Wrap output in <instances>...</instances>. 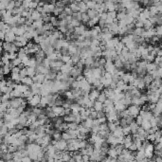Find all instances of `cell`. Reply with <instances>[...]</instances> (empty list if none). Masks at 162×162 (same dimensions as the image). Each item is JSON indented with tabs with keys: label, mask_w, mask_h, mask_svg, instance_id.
Listing matches in <instances>:
<instances>
[{
	"label": "cell",
	"mask_w": 162,
	"mask_h": 162,
	"mask_svg": "<svg viewBox=\"0 0 162 162\" xmlns=\"http://www.w3.org/2000/svg\"><path fill=\"white\" fill-rule=\"evenodd\" d=\"M142 121H143L142 116H138V117H137V123H138V124H141Z\"/></svg>",
	"instance_id": "obj_43"
},
{
	"label": "cell",
	"mask_w": 162,
	"mask_h": 162,
	"mask_svg": "<svg viewBox=\"0 0 162 162\" xmlns=\"http://www.w3.org/2000/svg\"><path fill=\"white\" fill-rule=\"evenodd\" d=\"M52 138H53L54 139H56V140H60V139H62V133H61V131L56 130V132L54 133V135L52 136Z\"/></svg>",
	"instance_id": "obj_22"
},
{
	"label": "cell",
	"mask_w": 162,
	"mask_h": 162,
	"mask_svg": "<svg viewBox=\"0 0 162 162\" xmlns=\"http://www.w3.org/2000/svg\"><path fill=\"white\" fill-rule=\"evenodd\" d=\"M124 149H125V146H124L123 144H118V145L116 146V150H117V152H118L119 155H120Z\"/></svg>",
	"instance_id": "obj_28"
},
{
	"label": "cell",
	"mask_w": 162,
	"mask_h": 162,
	"mask_svg": "<svg viewBox=\"0 0 162 162\" xmlns=\"http://www.w3.org/2000/svg\"><path fill=\"white\" fill-rule=\"evenodd\" d=\"M21 68L19 67H13L11 69V73H20Z\"/></svg>",
	"instance_id": "obj_41"
},
{
	"label": "cell",
	"mask_w": 162,
	"mask_h": 162,
	"mask_svg": "<svg viewBox=\"0 0 162 162\" xmlns=\"http://www.w3.org/2000/svg\"><path fill=\"white\" fill-rule=\"evenodd\" d=\"M129 149H130L131 151H137V149H138V146H137V144H136L135 142H133V143L131 144V146L129 147Z\"/></svg>",
	"instance_id": "obj_42"
},
{
	"label": "cell",
	"mask_w": 162,
	"mask_h": 162,
	"mask_svg": "<svg viewBox=\"0 0 162 162\" xmlns=\"http://www.w3.org/2000/svg\"><path fill=\"white\" fill-rule=\"evenodd\" d=\"M68 129L78 130L79 129V123H77V122H68Z\"/></svg>",
	"instance_id": "obj_20"
},
{
	"label": "cell",
	"mask_w": 162,
	"mask_h": 162,
	"mask_svg": "<svg viewBox=\"0 0 162 162\" xmlns=\"http://www.w3.org/2000/svg\"><path fill=\"white\" fill-rule=\"evenodd\" d=\"M107 124H108V128H109V130L111 131V132H113L118 126H117V124L115 123V122H113V121H107Z\"/></svg>",
	"instance_id": "obj_25"
},
{
	"label": "cell",
	"mask_w": 162,
	"mask_h": 162,
	"mask_svg": "<svg viewBox=\"0 0 162 162\" xmlns=\"http://www.w3.org/2000/svg\"><path fill=\"white\" fill-rule=\"evenodd\" d=\"M21 63H22V59H20L19 57H17L16 59H14V60L11 61V64L13 65V67H18Z\"/></svg>",
	"instance_id": "obj_30"
},
{
	"label": "cell",
	"mask_w": 162,
	"mask_h": 162,
	"mask_svg": "<svg viewBox=\"0 0 162 162\" xmlns=\"http://www.w3.org/2000/svg\"><path fill=\"white\" fill-rule=\"evenodd\" d=\"M56 148H57V150H59V151H64V150H66L67 149V141L66 140V139H60V140H58L57 141V143H56V145H54Z\"/></svg>",
	"instance_id": "obj_4"
},
{
	"label": "cell",
	"mask_w": 162,
	"mask_h": 162,
	"mask_svg": "<svg viewBox=\"0 0 162 162\" xmlns=\"http://www.w3.org/2000/svg\"><path fill=\"white\" fill-rule=\"evenodd\" d=\"M129 124L127 123V120H126V118H120L119 119V126H121L122 128L128 126Z\"/></svg>",
	"instance_id": "obj_24"
},
{
	"label": "cell",
	"mask_w": 162,
	"mask_h": 162,
	"mask_svg": "<svg viewBox=\"0 0 162 162\" xmlns=\"http://www.w3.org/2000/svg\"><path fill=\"white\" fill-rule=\"evenodd\" d=\"M15 89H18L20 92H26L27 90H29V85H27V84H24V83H18L17 84V86H16V88Z\"/></svg>",
	"instance_id": "obj_12"
},
{
	"label": "cell",
	"mask_w": 162,
	"mask_h": 162,
	"mask_svg": "<svg viewBox=\"0 0 162 162\" xmlns=\"http://www.w3.org/2000/svg\"><path fill=\"white\" fill-rule=\"evenodd\" d=\"M11 98H10V94H1V102H4V101H7V100H10Z\"/></svg>",
	"instance_id": "obj_19"
},
{
	"label": "cell",
	"mask_w": 162,
	"mask_h": 162,
	"mask_svg": "<svg viewBox=\"0 0 162 162\" xmlns=\"http://www.w3.org/2000/svg\"><path fill=\"white\" fill-rule=\"evenodd\" d=\"M96 62V59L93 57V56H88L85 58V67H91L92 65Z\"/></svg>",
	"instance_id": "obj_11"
},
{
	"label": "cell",
	"mask_w": 162,
	"mask_h": 162,
	"mask_svg": "<svg viewBox=\"0 0 162 162\" xmlns=\"http://www.w3.org/2000/svg\"><path fill=\"white\" fill-rule=\"evenodd\" d=\"M112 133H113L114 136L117 137V138H119V137H121V136H124V135H123V128H122L121 126H118Z\"/></svg>",
	"instance_id": "obj_10"
},
{
	"label": "cell",
	"mask_w": 162,
	"mask_h": 162,
	"mask_svg": "<svg viewBox=\"0 0 162 162\" xmlns=\"http://www.w3.org/2000/svg\"><path fill=\"white\" fill-rule=\"evenodd\" d=\"M100 119V124H101V123H105V122H107V119H106V117L100 118V119Z\"/></svg>",
	"instance_id": "obj_46"
},
{
	"label": "cell",
	"mask_w": 162,
	"mask_h": 162,
	"mask_svg": "<svg viewBox=\"0 0 162 162\" xmlns=\"http://www.w3.org/2000/svg\"><path fill=\"white\" fill-rule=\"evenodd\" d=\"M61 53L63 55H70L69 54V48H61Z\"/></svg>",
	"instance_id": "obj_35"
},
{
	"label": "cell",
	"mask_w": 162,
	"mask_h": 162,
	"mask_svg": "<svg viewBox=\"0 0 162 162\" xmlns=\"http://www.w3.org/2000/svg\"><path fill=\"white\" fill-rule=\"evenodd\" d=\"M64 99L61 97V95H60V97L55 100V105H57V106H63V104H64Z\"/></svg>",
	"instance_id": "obj_29"
},
{
	"label": "cell",
	"mask_w": 162,
	"mask_h": 162,
	"mask_svg": "<svg viewBox=\"0 0 162 162\" xmlns=\"http://www.w3.org/2000/svg\"><path fill=\"white\" fill-rule=\"evenodd\" d=\"M108 98H107V96H106V94L104 93V91H101L100 93V95H99V97H98V99L96 100H99V101H100V102H105L106 101V100H107Z\"/></svg>",
	"instance_id": "obj_14"
},
{
	"label": "cell",
	"mask_w": 162,
	"mask_h": 162,
	"mask_svg": "<svg viewBox=\"0 0 162 162\" xmlns=\"http://www.w3.org/2000/svg\"><path fill=\"white\" fill-rule=\"evenodd\" d=\"M24 100V98H14L10 99V107L12 108H18L19 106L22 105V102Z\"/></svg>",
	"instance_id": "obj_1"
},
{
	"label": "cell",
	"mask_w": 162,
	"mask_h": 162,
	"mask_svg": "<svg viewBox=\"0 0 162 162\" xmlns=\"http://www.w3.org/2000/svg\"><path fill=\"white\" fill-rule=\"evenodd\" d=\"M128 111L130 113V115H132L134 118H137L138 112H139V107L137 104H133V105H129L128 106Z\"/></svg>",
	"instance_id": "obj_3"
},
{
	"label": "cell",
	"mask_w": 162,
	"mask_h": 162,
	"mask_svg": "<svg viewBox=\"0 0 162 162\" xmlns=\"http://www.w3.org/2000/svg\"><path fill=\"white\" fill-rule=\"evenodd\" d=\"M104 68L106 70V72H110V73H113L114 70L116 69V66L114 64L113 61H107L105 66H104Z\"/></svg>",
	"instance_id": "obj_5"
},
{
	"label": "cell",
	"mask_w": 162,
	"mask_h": 162,
	"mask_svg": "<svg viewBox=\"0 0 162 162\" xmlns=\"http://www.w3.org/2000/svg\"><path fill=\"white\" fill-rule=\"evenodd\" d=\"M100 93V91H99L98 89H93V90H91V91L89 92V99H90V100H96L98 99Z\"/></svg>",
	"instance_id": "obj_9"
},
{
	"label": "cell",
	"mask_w": 162,
	"mask_h": 162,
	"mask_svg": "<svg viewBox=\"0 0 162 162\" xmlns=\"http://www.w3.org/2000/svg\"><path fill=\"white\" fill-rule=\"evenodd\" d=\"M71 60V55H63L62 57V61L64 63H68Z\"/></svg>",
	"instance_id": "obj_33"
},
{
	"label": "cell",
	"mask_w": 162,
	"mask_h": 162,
	"mask_svg": "<svg viewBox=\"0 0 162 162\" xmlns=\"http://www.w3.org/2000/svg\"><path fill=\"white\" fill-rule=\"evenodd\" d=\"M7 150H8V152H10V153H14V152H16L18 149H17V146L12 145V144H9Z\"/></svg>",
	"instance_id": "obj_27"
},
{
	"label": "cell",
	"mask_w": 162,
	"mask_h": 162,
	"mask_svg": "<svg viewBox=\"0 0 162 162\" xmlns=\"http://www.w3.org/2000/svg\"><path fill=\"white\" fill-rule=\"evenodd\" d=\"M52 110L53 112L57 115V116H60V117H64L66 116V108L64 106H57V105H54L52 107Z\"/></svg>",
	"instance_id": "obj_2"
},
{
	"label": "cell",
	"mask_w": 162,
	"mask_h": 162,
	"mask_svg": "<svg viewBox=\"0 0 162 162\" xmlns=\"http://www.w3.org/2000/svg\"><path fill=\"white\" fill-rule=\"evenodd\" d=\"M85 30H86L85 27H84L83 25H81V26H79V27H76V28H75L74 32H75V33H77V34H79V35H81V34H83V32H84Z\"/></svg>",
	"instance_id": "obj_15"
},
{
	"label": "cell",
	"mask_w": 162,
	"mask_h": 162,
	"mask_svg": "<svg viewBox=\"0 0 162 162\" xmlns=\"http://www.w3.org/2000/svg\"><path fill=\"white\" fill-rule=\"evenodd\" d=\"M73 67H74V66H72V65H70V64H68V63H65V64L62 66V67H61V71H62L63 73H70V71H71V69L73 68Z\"/></svg>",
	"instance_id": "obj_7"
},
{
	"label": "cell",
	"mask_w": 162,
	"mask_h": 162,
	"mask_svg": "<svg viewBox=\"0 0 162 162\" xmlns=\"http://www.w3.org/2000/svg\"><path fill=\"white\" fill-rule=\"evenodd\" d=\"M103 106H104V103L103 102H100L99 100H96L95 101V105H94V108L96 111H100L103 109Z\"/></svg>",
	"instance_id": "obj_16"
},
{
	"label": "cell",
	"mask_w": 162,
	"mask_h": 162,
	"mask_svg": "<svg viewBox=\"0 0 162 162\" xmlns=\"http://www.w3.org/2000/svg\"><path fill=\"white\" fill-rule=\"evenodd\" d=\"M47 57H48L50 61H55V60H57V53H56V52H53L52 54L48 55Z\"/></svg>",
	"instance_id": "obj_36"
},
{
	"label": "cell",
	"mask_w": 162,
	"mask_h": 162,
	"mask_svg": "<svg viewBox=\"0 0 162 162\" xmlns=\"http://www.w3.org/2000/svg\"><path fill=\"white\" fill-rule=\"evenodd\" d=\"M129 126H130V128H131V131H132V133L133 134H135V133H137V131H138V123L137 122H132V123H130L129 124Z\"/></svg>",
	"instance_id": "obj_21"
},
{
	"label": "cell",
	"mask_w": 162,
	"mask_h": 162,
	"mask_svg": "<svg viewBox=\"0 0 162 162\" xmlns=\"http://www.w3.org/2000/svg\"><path fill=\"white\" fill-rule=\"evenodd\" d=\"M103 117H106V113L103 110L98 111V119H100V118H103Z\"/></svg>",
	"instance_id": "obj_39"
},
{
	"label": "cell",
	"mask_w": 162,
	"mask_h": 162,
	"mask_svg": "<svg viewBox=\"0 0 162 162\" xmlns=\"http://www.w3.org/2000/svg\"><path fill=\"white\" fill-rule=\"evenodd\" d=\"M141 124H142V128H143V129H149V128H150V124H149V122L147 121V119L143 120Z\"/></svg>",
	"instance_id": "obj_38"
},
{
	"label": "cell",
	"mask_w": 162,
	"mask_h": 162,
	"mask_svg": "<svg viewBox=\"0 0 162 162\" xmlns=\"http://www.w3.org/2000/svg\"><path fill=\"white\" fill-rule=\"evenodd\" d=\"M82 71H83V69L79 68L78 67H76V66H75V67H73V68L71 69V71H70V75L76 79V77H78L79 75H81V74H82Z\"/></svg>",
	"instance_id": "obj_6"
},
{
	"label": "cell",
	"mask_w": 162,
	"mask_h": 162,
	"mask_svg": "<svg viewBox=\"0 0 162 162\" xmlns=\"http://www.w3.org/2000/svg\"><path fill=\"white\" fill-rule=\"evenodd\" d=\"M32 160L29 156H27V157H22V161L23 162H30Z\"/></svg>",
	"instance_id": "obj_44"
},
{
	"label": "cell",
	"mask_w": 162,
	"mask_h": 162,
	"mask_svg": "<svg viewBox=\"0 0 162 162\" xmlns=\"http://www.w3.org/2000/svg\"><path fill=\"white\" fill-rule=\"evenodd\" d=\"M82 160H83V161H89V160H90V156H88V155L82 156Z\"/></svg>",
	"instance_id": "obj_45"
},
{
	"label": "cell",
	"mask_w": 162,
	"mask_h": 162,
	"mask_svg": "<svg viewBox=\"0 0 162 162\" xmlns=\"http://www.w3.org/2000/svg\"><path fill=\"white\" fill-rule=\"evenodd\" d=\"M114 64H115V66H116V67L118 68V69H121V68H123V62L121 61V60H117V61H115L114 62Z\"/></svg>",
	"instance_id": "obj_23"
},
{
	"label": "cell",
	"mask_w": 162,
	"mask_h": 162,
	"mask_svg": "<svg viewBox=\"0 0 162 162\" xmlns=\"http://www.w3.org/2000/svg\"><path fill=\"white\" fill-rule=\"evenodd\" d=\"M65 96L67 97V99H71V100H75V97L73 96L71 90H67L65 92Z\"/></svg>",
	"instance_id": "obj_31"
},
{
	"label": "cell",
	"mask_w": 162,
	"mask_h": 162,
	"mask_svg": "<svg viewBox=\"0 0 162 162\" xmlns=\"http://www.w3.org/2000/svg\"><path fill=\"white\" fill-rule=\"evenodd\" d=\"M131 133H132V131H131V128H130L129 125L123 128V135H124V136H128V135H130Z\"/></svg>",
	"instance_id": "obj_32"
},
{
	"label": "cell",
	"mask_w": 162,
	"mask_h": 162,
	"mask_svg": "<svg viewBox=\"0 0 162 162\" xmlns=\"http://www.w3.org/2000/svg\"><path fill=\"white\" fill-rule=\"evenodd\" d=\"M17 57H18V52H10V61L16 59Z\"/></svg>",
	"instance_id": "obj_37"
},
{
	"label": "cell",
	"mask_w": 162,
	"mask_h": 162,
	"mask_svg": "<svg viewBox=\"0 0 162 162\" xmlns=\"http://www.w3.org/2000/svg\"><path fill=\"white\" fill-rule=\"evenodd\" d=\"M100 130V125H93V127L91 128V132L90 134H98Z\"/></svg>",
	"instance_id": "obj_26"
},
{
	"label": "cell",
	"mask_w": 162,
	"mask_h": 162,
	"mask_svg": "<svg viewBox=\"0 0 162 162\" xmlns=\"http://www.w3.org/2000/svg\"><path fill=\"white\" fill-rule=\"evenodd\" d=\"M22 83H24V84H27V85H29V86H30L31 84H33L34 83V81H33V79L31 78V77H29V76H27V77H25L22 81H21Z\"/></svg>",
	"instance_id": "obj_13"
},
{
	"label": "cell",
	"mask_w": 162,
	"mask_h": 162,
	"mask_svg": "<svg viewBox=\"0 0 162 162\" xmlns=\"http://www.w3.org/2000/svg\"><path fill=\"white\" fill-rule=\"evenodd\" d=\"M36 74H37V73H36V70H35V68H34V67H28V76H29V77H31V78H33Z\"/></svg>",
	"instance_id": "obj_17"
},
{
	"label": "cell",
	"mask_w": 162,
	"mask_h": 162,
	"mask_svg": "<svg viewBox=\"0 0 162 162\" xmlns=\"http://www.w3.org/2000/svg\"><path fill=\"white\" fill-rule=\"evenodd\" d=\"M46 52H45V50H43V49H41V50H39L36 54H34V56H35V58H36V60L37 61H39V62H42L45 58H46Z\"/></svg>",
	"instance_id": "obj_8"
},
{
	"label": "cell",
	"mask_w": 162,
	"mask_h": 162,
	"mask_svg": "<svg viewBox=\"0 0 162 162\" xmlns=\"http://www.w3.org/2000/svg\"><path fill=\"white\" fill-rule=\"evenodd\" d=\"M111 41H112V43L114 44V46H115V48H116V46L120 42L119 41V38H118V37H115V38H112L111 39Z\"/></svg>",
	"instance_id": "obj_40"
},
{
	"label": "cell",
	"mask_w": 162,
	"mask_h": 162,
	"mask_svg": "<svg viewBox=\"0 0 162 162\" xmlns=\"http://www.w3.org/2000/svg\"><path fill=\"white\" fill-rule=\"evenodd\" d=\"M71 88H81V81L75 80V81L71 84Z\"/></svg>",
	"instance_id": "obj_34"
},
{
	"label": "cell",
	"mask_w": 162,
	"mask_h": 162,
	"mask_svg": "<svg viewBox=\"0 0 162 162\" xmlns=\"http://www.w3.org/2000/svg\"><path fill=\"white\" fill-rule=\"evenodd\" d=\"M42 66H43L44 67L50 68V60H49L48 57H46V58L42 61Z\"/></svg>",
	"instance_id": "obj_18"
}]
</instances>
